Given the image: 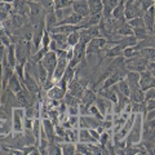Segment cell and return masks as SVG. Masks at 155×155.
<instances>
[{
    "label": "cell",
    "mask_w": 155,
    "mask_h": 155,
    "mask_svg": "<svg viewBox=\"0 0 155 155\" xmlns=\"http://www.w3.org/2000/svg\"><path fill=\"white\" fill-rule=\"evenodd\" d=\"M141 132H142V114H136L132 127H130L128 134L125 136L127 145H136L141 141Z\"/></svg>",
    "instance_id": "1"
},
{
    "label": "cell",
    "mask_w": 155,
    "mask_h": 155,
    "mask_svg": "<svg viewBox=\"0 0 155 155\" xmlns=\"http://www.w3.org/2000/svg\"><path fill=\"white\" fill-rule=\"evenodd\" d=\"M107 44V39L105 38H94L85 45V54L87 57L89 56H98L101 51L104 49Z\"/></svg>",
    "instance_id": "2"
},
{
    "label": "cell",
    "mask_w": 155,
    "mask_h": 155,
    "mask_svg": "<svg viewBox=\"0 0 155 155\" xmlns=\"http://www.w3.org/2000/svg\"><path fill=\"white\" fill-rule=\"evenodd\" d=\"M23 119H25V110H23V107L13 109V113H12L13 132H23Z\"/></svg>",
    "instance_id": "3"
},
{
    "label": "cell",
    "mask_w": 155,
    "mask_h": 155,
    "mask_svg": "<svg viewBox=\"0 0 155 155\" xmlns=\"http://www.w3.org/2000/svg\"><path fill=\"white\" fill-rule=\"evenodd\" d=\"M40 64L45 67L48 74H49L51 76H53V71H54L56 65H57V54H56V52H53V51L45 52V54L43 56V58L40 60Z\"/></svg>",
    "instance_id": "4"
},
{
    "label": "cell",
    "mask_w": 155,
    "mask_h": 155,
    "mask_svg": "<svg viewBox=\"0 0 155 155\" xmlns=\"http://www.w3.org/2000/svg\"><path fill=\"white\" fill-rule=\"evenodd\" d=\"M102 120H98L93 115H79V128H87V129H96L98 128Z\"/></svg>",
    "instance_id": "5"
},
{
    "label": "cell",
    "mask_w": 155,
    "mask_h": 155,
    "mask_svg": "<svg viewBox=\"0 0 155 155\" xmlns=\"http://www.w3.org/2000/svg\"><path fill=\"white\" fill-rule=\"evenodd\" d=\"M155 141V120H142L141 141Z\"/></svg>",
    "instance_id": "6"
},
{
    "label": "cell",
    "mask_w": 155,
    "mask_h": 155,
    "mask_svg": "<svg viewBox=\"0 0 155 155\" xmlns=\"http://www.w3.org/2000/svg\"><path fill=\"white\" fill-rule=\"evenodd\" d=\"M155 74L153 72H150L147 70H143L140 72V80H138V85L142 91H146L149 88H151V87L155 85V78H154Z\"/></svg>",
    "instance_id": "7"
},
{
    "label": "cell",
    "mask_w": 155,
    "mask_h": 155,
    "mask_svg": "<svg viewBox=\"0 0 155 155\" xmlns=\"http://www.w3.org/2000/svg\"><path fill=\"white\" fill-rule=\"evenodd\" d=\"M94 105H96V107L98 109V111L104 116L106 114H110V113L113 114V102L109 101V100H106V98H104L102 96L97 94L96 101H94Z\"/></svg>",
    "instance_id": "8"
},
{
    "label": "cell",
    "mask_w": 155,
    "mask_h": 155,
    "mask_svg": "<svg viewBox=\"0 0 155 155\" xmlns=\"http://www.w3.org/2000/svg\"><path fill=\"white\" fill-rule=\"evenodd\" d=\"M96 97H97V89L88 87V88L84 91L83 97L80 98V105H81V106H84L85 109H89V106L94 105Z\"/></svg>",
    "instance_id": "9"
},
{
    "label": "cell",
    "mask_w": 155,
    "mask_h": 155,
    "mask_svg": "<svg viewBox=\"0 0 155 155\" xmlns=\"http://www.w3.org/2000/svg\"><path fill=\"white\" fill-rule=\"evenodd\" d=\"M72 12L80 14L81 17H87L89 16V7H88V2L87 0H74L71 4Z\"/></svg>",
    "instance_id": "10"
},
{
    "label": "cell",
    "mask_w": 155,
    "mask_h": 155,
    "mask_svg": "<svg viewBox=\"0 0 155 155\" xmlns=\"http://www.w3.org/2000/svg\"><path fill=\"white\" fill-rule=\"evenodd\" d=\"M155 11H154V5L150 7L147 11H145L143 14H142V19L145 22V27H146V30L149 31V34L154 32V21H155Z\"/></svg>",
    "instance_id": "11"
},
{
    "label": "cell",
    "mask_w": 155,
    "mask_h": 155,
    "mask_svg": "<svg viewBox=\"0 0 155 155\" xmlns=\"http://www.w3.org/2000/svg\"><path fill=\"white\" fill-rule=\"evenodd\" d=\"M72 48V52H74V57L72 60H75L78 64H83L85 62V58H87V54H85V44L83 43H78L76 45L71 47Z\"/></svg>",
    "instance_id": "12"
},
{
    "label": "cell",
    "mask_w": 155,
    "mask_h": 155,
    "mask_svg": "<svg viewBox=\"0 0 155 155\" xmlns=\"http://www.w3.org/2000/svg\"><path fill=\"white\" fill-rule=\"evenodd\" d=\"M65 93H66V91L62 88V87L58 85L57 83L53 85V87H51V88L45 92V94H47L48 98H51V100H57V101H62Z\"/></svg>",
    "instance_id": "13"
},
{
    "label": "cell",
    "mask_w": 155,
    "mask_h": 155,
    "mask_svg": "<svg viewBox=\"0 0 155 155\" xmlns=\"http://www.w3.org/2000/svg\"><path fill=\"white\" fill-rule=\"evenodd\" d=\"M129 101L130 102H141V101H145V91H142L140 88V85H129Z\"/></svg>",
    "instance_id": "14"
},
{
    "label": "cell",
    "mask_w": 155,
    "mask_h": 155,
    "mask_svg": "<svg viewBox=\"0 0 155 155\" xmlns=\"http://www.w3.org/2000/svg\"><path fill=\"white\" fill-rule=\"evenodd\" d=\"M41 130L48 138V141L52 142L53 137H54V124L52 123V120L49 118L41 119Z\"/></svg>",
    "instance_id": "15"
},
{
    "label": "cell",
    "mask_w": 155,
    "mask_h": 155,
    "mask_svg": "<svg viewBox=\"0 0 155 155\" xmlns=\"http://www.w3.org/2000/svg\"><path fill=\"white\" fill-rule=\"evenodd\" d=\"M51 39L53 41H56V44L58 47V49H67L69 44H67V35L61 32H53L51 34Z\"/></svg>",
    "instance_id": "16"
},
{
    "label": "cell",
    "mask_w": 155,
    "mask_h": 155,
    "mask_svg": "<svg viewBox=\"0 0 155 155\" xmlns=\"http://www.w3.org/2000/svg\"><path fill=\"white\" fill-rule=\"evenodd\" d=\"M78 142H81V143H98L91 136L89 129H87V128H79V130H78Z\"/></svg>",
    "instance_id": "17"
},
{
    "label": "cell",
    "mask_w": 155,
    "mask_h": 155,
    "mask_svg": "<svg viewBox=\"0 0 155 155\" xmlns=\"http://www.w3.org/2000/svg\"><path fill=\"white\" fill-rule=\"evenodd\" d=\"M83 19H84V17H81L80 14L72 12L70 16H67L66 18H64L62 21L58 22V25H75V26H76V25H81ZM58 25H57V26H58Z\"/></svg>",
    "instance_id": "18"
},
{
    "label": "cell",
    "mask_w": 155,
    "mask_h": 155,
    "mask_svg": "<svg viewBox=\"0 0 155 155\" xmlns=\"http://www.w3.org/2000/svg\"><path fill=\"white\" fill-rule=\"evenodd\" d=\"M11 22L14 27V30H17V28H22L25 27L27 23H28V18L21 16V14H17V13H12L11 14Z\"/></svg>",
    "instance_id": "19"
},
{
    "label": "cell",
    "mask_w": 155,
    "mask_h": 155,
    "mask_svg": "<svg viewBox=\"0 0 155 155\" xmlns=\"http://www.w3.org/2000/svg\"><path fill=\"white\" fill-rule=\"evenodd\" d=\"M44 23H45V30H47V31H51L53 27H56V26L58 25V19H57L56 14H54V11L45 12Z\"/></svg>",
    "instance_id": "20"
},
{
    "label": "cell",
    "mask_w": 155,
    "mask_h": 155,
    "mask_svg": "<svg viewBox=\"0 0 155 155\" xmlns=\"http://www.w3.org/2000/svg\"><path fill=\"white\" fill-rule=\"evenodd\" d=\"M22 87H23V84H22V81L19 80V78L16 74H13L11 76V79H9V81H8L7 88L9 91H12L13 93H17V92H19L22 89Z\"/></svg>",
    "instance_id": "21"
},
{
    "label": "cell",
    "mask_w": 155,
    "mask_h": 155,
    "mask_svg": "<svg viewBox=\"0 0 155 155\" xmlns=\"http://www.w3.org/2000/svg\"><path fill=\"white\" fill-rule=\"evenodd\" d=\"M5 58L7 61L11 64V66H16L17 65V58H16V51H14V44L12 43L9 47L5 48Z\"/></svg>",
    "instance_id": "22"
},
{
    "label": "cell",
    "mask_w": 155,
    "mask_h": 155,
    "mask_svg": "<svg viewBox=\"0 0 155 155\" xmlns=\"http://www.w3.org/2000/svg\"><path fill=\"white\" fill-rule=\"evenodd\" d=\"M111 17H113L114 19H125V17H124V2L123 0H120L118 5L113 9Z\"/></svg>",
    "instance_id": "23"
},
{
    "label": "cell",
    "mask_w": 155,
    "mask_h": 155,
    "mask_svg": "<svg viewBox=\"0 0 155 155\" xmlns=\"http://www.w3.org/2000/svg\"><path fill=\"white\" fill-rule=\"evenodd\" d=\"M115 34L119 36H130V35H133V28L128 25V22H124L116 28Z\"/></svg>",
    "instance_id": "24"
},
{
    "label": "cell",
    "mask_w": 155,
    "mask_h": 155,
    "mask_svg": "<svg viewBox=\"0 0 155 155\" xmlns=\"http://www.w3.org/2000/svg\"><path fill=\"white\" fill-rule=\"evenodd\" d=\"M89 7V14L92 13H101L102 12V0H87Z\"/></svg>",
    "instance_id": "25"
},
{
    "label": "cell",
    "mask_w": 155,
    "mask_h": 155,
    "mask_svg": "<svg viewBox=\"0 0 155 155\" xmlns=\"http://www.w3.org/2000/svg\"><path fill=\"white\" fill-rule=\"evenodd\" d=\"M124 80L127 81L129 85H137L140 80V72L137 71H127V74L124 76Z\"/></svg>",
    "instance_id": "26"
},
{
    "label": "cell",
    "mask_w": 155,
    "mask_h": 155,
    "mask_svg": "<svg viewBox=\"0 0 155 155\" xmlns=\"http://www.w3.org/2000/svg\"><path fill=\"white\" fill-rule=\"evenodd\" d=\"M13 109L7 104H0V119L2 120H9L12 119Z\"/></svg>",
    "instance_id": "27"
},
{
    "label": "cell",
    "mask_w": 155,
    "mask_h": 155,
    "mask_svg": "<svg viewBox=\"0 0 155 155\" xmlns=\"http://www.w3.org/2000/svg\"><path fill=\"white\" fill-rule=\"evenodd\" d=\"M140 56L143 57L147 61H154L155 60V49L154 47H147V48H142L140 49Z\"/></svg>",
    "instance_id": "28"
},
{
    "label": "cell",
    "mask_w": 155,
    "mask_h": 155,
    "mask_svg": "<svg viewBox=\"0 0 155 155\" xmlns=\"http://www.w3.org/2000/svg\"><path fill=\"white\" fill-rule=\"evenodd\" d=\"M62 101L66 104V106H79L80 105V98H78V97L70 94L69 92H66L65 93Z\"/></svg>",
    "instance_id": "29"
},
{
    "label": "cell",
    "mask_w": 155,
    "mask_h": 155,
    "mask_svg": "<svg viewBox=\"0 0 155 155\" xmlns=\"http://www.w3.org/2000/svg\"><path fill=\"white\" fill-rule=\"evenodd\" d=\"M78 130H79V128H69V129H66L65 141L76 143L78 142Z\"/></svg>",
    "instance_id": "30"
},
{
    "label": "cell",
    "mask_w": 155,
    "mask_h": 155,
    "mask_svg": "<svg viewBox=\"0 0 155 155\" xmlns=\"http://www.w3.org/2000/svg\"><path fill=\"white\" fill-rule=\"evenodd\" d=\"M61 151L64 155H74L75 154V143L74 142H62Z\"/></svg>",
    "instance_id": "31"
},
{
    "label": "cell",
    "mask_w": 155,
    "mask_h": 155,
    "mask_svg": "<svg viewBox=\"0 0 155 155\" xmlns=\"http://www.w3.org/2000/svg\"><path fill=\"white\" fill-rule=\"evenodd\" d=\"M147 35H151V34H149V31L146 30V27H136V28H133V36L137 39V40H142V39H145Z\"/></svg>",
    "instance_id": "32"
},
{
    "label": "cell",
    "mask_w": 155,
    "mask_h": 155,
    "mask_svg": "<svg viewBox=\"0 0 155 155\" xmlns=\"http://www.w3.org/2000/svg\"><path fill=\"white\" fill-rule=\"evenodd\" d=\"M51 41H52V39H51V34L49 31H44L43 32V36H41V47L44 51H49V44H51Z\"/></svg>",
    "instance_id": "33"
},
{
    "label": "cell",
    "mask_w": 155,
    "mask_h": 155,
    "mask_svg": "<svg viewBox=\"0 0 155 155\" xmlns=\"http://www.w3.org/2000/svg\"><path fill=\"white\" fill-rule=\"evenodd\" d=\"M75 154H84V155H91L88 143H81L76 142L75 143Z\"/></svg>",
    "instance_id": "34"
},
{
    "label": "cell",
    "mask_w": 155,
    "mask_h": 155,
    "mask_svg": "<svg viewBox=\"0 0 155 155\" xmlns=\"http://www.w3.org/2000/svg\"><path fill=\"white\" fill-rule=\"evenodd\" d=\"M78 43H79V30L72 31L67 35V44H69V47H74Z\"/></svg>",
    "instance_id": "35"
},
{
    "label": "cell",
    "mask_w": 155,
    "mask_h": 155,
    "mask_svg": "<svg viewBox=\"0 0 155 155\" xmlns=\"http://www.w3.org/2000/svg\"><path fill=\"white\" fill-rule=\"evenodd\" d=\"M21 153L26 155L27 154H40L38 145H25V146L21 147Z\"/></svg>",
    "instance_id": "36"
},
{
    "label": "cell",
    "mask_w": 155,
    "mask_h": 155,
    "mask_svg": "<svg viewBox=\"0 0 155 155\" xmlns=\"http://www.w3.org/2000/svg\"><path fill=\"white\" fill-rule=\"evenodd\" d=\"M92 40V38L89 35V32L87 28H81V30H79V41L83 43V44H88V43Z\"/></svg>",
    "instance_id": "37"
},
{
    "label": "cell",
    "mask_w": 155,
    "mask_h": 155,
    "mask_svg": "<svg viewBox=\"0 0 155 155\" xmlns=\"http://www.w3.org/2000/svg\"><path fill=\"white\" fill-rule=\"evenodd\" d=\"M71 0H53V7L54 9H65L71 7Z\"/></svg>",
    "instance_id": "38"
},
{
    "label": "cell",
    "mask_w": 155,
    "mask_h": 155,
    "mask_svg": "<svg viewBox=\"0 0 155 155\" xmlns=\"http://www.w3.org/2000/svg\"><path fill=\"white\" fill-rule=\"evenodd\" d=\"M47 154H52V155H54V154H62L61 151V145H58V143H54V142H49V145H48V147H47Z\"/></svg>",
    "instance_id": "39"
},
{
    "label": "cell",
    "mask_w": 155,
    "mask_h": 155,
    "mask_svg": "<svg viewBox=\"0 0 155 155\" xmlns=\"http://www.w3.org/2000/svg\"><path fill=\"white\" fill-rule=\"evenodd\" d=\"M128 25L132 27V28H136V27H145V22L142 17H136V18H132V19H128Z\"/></svg>",
    "instance_id": "40"
},
{
    "label": "cell",
    "mask_w": 155,
    "mask_h": 155,
    "mask_svg": "<svg viewBox=\"0 0 155 155\" xmlns=\"http://www.w3.org/2000/svg\"><path fill=\"white\" fill-rule=\"evenodd\" d=\"M11 132H12V119H9L0 125V134H9Z\"/></svg>",
    "instance_id": "41"
},
{
    "label": "cell",
    "mask_w": 155,
    "mask_h": 155,
    "mask_svg": "<svg viewBox=\"0 0 155 155\" xmlns=\"http://www.w3.org/2000/svg\"><path fill=\"white\" fill-rule=\"evenodd\" d=\"M87 30H88V32H89V35H91L92 39H94V38H102V36H101V31H100L98 25H97V26H89Z\"/></svg>",
    "instance_id": "42"
},
{
    "label": "cell",
    "mask_w": 155,
    "mask_h": 155,
    "mask_svg": "<svg viewBox=\"0 0 155 155\" xmlns=\"http://www.w3.org/2000/svg\"><path fill=\"white\" fill-rule=\"evenodd\" d=\"M40 5L43 7L45 12H49V11H54V7H53V0H39Z\"/></svg>",
    "instance_id": "43"
},
{
    "label": "cell",
    "mask_w": 155,
    "mask_h": 155,
    "mask_svg": "<svg viewBox=\"0 0 155 155\" xmlns=\"http://www.w3.org/2000/svg\"><path fill=\"white\" fill-rule=\"evenodd\" d=\"M0 12L12 14V13H13L12 4H11V3H7V2H0Z\"/></svg>",
    "instance_id": "44"
},
{
    "label": "cell",
    "mask_w": 155,
    "mask_h": 155,
    "mask_svg": "<svg viewBox=\"0 0 155 155\" xmlns=\"http://www.w3.org/2000/svg\"><path fill=\"white\" fill-rule=\"evenodd\" d=\"M89 114H91V115H93L94 118H97L98 120H104V115L98 111V109L96 107V105L89 106Z\"/></svg>",
    "instance_id": "45"
},
{
    "label": "cell",
    "mask_w": 155,
    "mask_h": 155,
    "mask_svg": "<svg viewBox=\"0 0 155 155\" xmlns=\"http://www.w3.org/2000/svg\"><path fill=\"white\" fill-rule=\"evenodd\" d=\"M32 123H34V119L26 118V116H25V119H23V129L32 130Z\"/></svg>",
    "instance_id": "46"
},
{
    "label": "cell",
    "mask_w": 155,
    "mask_h": 155,
    "mask_svg": "<svg viewBox=\"0 0 155 155\" xmlns=\"http://www.w3.org/2000/svg\"><path fill=\"white\" fill-rule=\"evenodd\" d=\"M66 114L67 115H79V106H67Z\"/></svg>",
    "instance_id": "47"
},
{
    "label": "cell",
    "mask_w": 155,
    "mask_h": 155,
    "mask_svg": "<svg viewBox=\"0 0 155 155\" xmlns=\"http://www.w3.org/2000/svg\"><path fill=\"white\" fill-rule=\"evenodd\" d=\"M145 109H146V111H149V110H155V98L145 100Z\"/></svg>",
    "instance_id": "48"
},
{
    "label": "cell",
    "mask_w": 155,
    "mask_h": 155,
    "mask_svg": "<svg viewBox=\"0 0 155 155\" xmlns=\"http://www.w3.org/2000/svg\"><path fill=\"white\" fill-rule=\"evenodd\" d=\"M150 98H155V88L154 87L145 91V100H150Z\"/></svg>",
    "instance_id": "49"
},
{
    "label": "cell",
    "mask_w": 155,
    "mask_h": 155,
    "mask_svg": "<svg viewBox=\"0 0 155 155\" xmlns=\"http://www.w3.org/2000/svg\"><path fill=\"white\" fill-rule=\"evenodd\" d=\"M4 54H5V47L0 44V65L3 62V58H4Z\"/></svg>",
    "instance_id": "50"
},
{
    "label": "cell",
    "mask_w": 155,
    "mask_h": 155,
    "mask_svg": "<svg viewBox=\"0 0 155 155\" xmlns=\"http://www.w3.org/2000/svg\"><path fill=\"white\" fill-rule=\"evenodd\" d=\"M3 2H7V3H11V4H12V3L14 2V0H3Z\"/></svg>",
    "instance_id": "51"
},
{
    "label": "cell",
    "mask_w": 155,
    "mask_h": 155,
    "mask_svg": "<svg viewBox=\"0 0 155 155\" xmlns=\"http://www.w3.org/2000/svg\"><path fill=\"white\" fill-rule=\"evenodd\" d=\"M26 2H36V3H39V0H26Z\"/></svg>",
    "instance_id": "52"
},
{
    "label": "cell",
    "mask_w": 155,
    "mask_h": 155,
    "mask_svg": "<svg viewBox=\"0 0 155 155\" xmlns=\"http://www.w3.org/2000/svg\"><path fill=\"white\" fill-rule=\"evenodd\" d=\"M0 2H3V0H0Z\"/></svg>",
    "instance_id": "53"
}]
</instances>
